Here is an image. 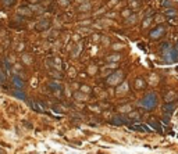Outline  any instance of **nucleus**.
<instances>
[{
    "label": "nucleus",
    "mask_w": 178,
    "mask_h": 154,
    "mask_svg": "<svg viewBox=\"0 0 178 154\" xmlns=\"http://www.w3.org/2000/svg\"><path fill=\"white\" fill-rule=\"evenodd\" d=\"M18 14L25 15V17H29L32 14V10L31 9H28V7H20V9H18Z\"/></svg>",
    "instance_id": "obj_3"
},
{
    "label": "nucleus",
    "mask_w": 178,
    "mask_h": 154,
    "mask_svg": "<svg viewBox=\"0 0 178 154\" xmlns=\"http://www.w3.org/2000/svg\"><path fill=\"white\" fill-rule=\"evenodd\" d=\"M28 1H29V3H33V4H35V3H39L41 0H28Z\"/></svg>",
    "instance_id": "obj_17"
},
{
    "label": "nucleus",
    "mask_w": 178,
    "mask_h": 154,
    "mask_svg": "<svg viewBox=\"0 0 178 154\" xmlns=\"http://www.w3.org/2000/svg\"><path fill=\"white\" fill-rule=\"evenodd\" d=\"M31 10L33 11V13H36V14H41V13H43V11H45V9H43L42 6H38V4L35 3L33 6H31Z\"/></svg>",
    "instance_id": "obj_5"
},
{
    "label": "nucleus",
    "mask_w": 178,
    "mask_h": 154,
    "mask_svg": "<svg viewBox=\"0 0 178 154\" xmlns=\"http://www.w3.org/2000/svg\"><path fill=\"white\" fill-rule=\"evenodd\" d=\"M166 14H167V15H175V11L173 10V9H170V10L166 11Z\"/></svg>",
    "instance_id": "obj_10"
},
{
    "label": "nucleus",
    "mask_w": 178,
    "mask_h": 154,
    "mask_svg": "<svg viewBox=\"0 0 178 154\" xmlns=\"http://www.w3.org/2000/svg\"><path fill=\"white\" fill-rule=\"evenodd\" d=\"M60 3H61V4H63V6H68V0H67V1H65V0H61V1H60Z\"/></svg>",
    "instance_id": "obj_16"
},
{
    "label": "nucleus",
    "mask_w": 178,
    "mask_h": 154,
    "mask_svg": "<svg viewBox=\"0 0 178 154\" xmlns=\"http://www.w3.org/2000/svg\"><path fill=\"white\" fill-rule=\"evenodd\" d=\"M88 24H91V21H89V20H85V21H81V25H88Z\"/></svg>",
    "instance_id": "obj_14"
},
{
    "label": "nucleus",
    "mask_w": 178,
    "mask_h": 154,
    "mask_svg": "<svg viewBox=\"0 0 178 154\" xmlns=\"http://www.w3.org/2000/svg\"><path fill=\"white\" fill-rule=\"evenodd\" d=\"M132 131H141V132H146L149 131V128L147 126H142V125H132V126H129Z\"/></svg>",
    "instance_id": "obj_4"
},
{
    "label": "nucleus",
    "mask_w": 178,
    "mask_h": 154,
    "mask_svg": "<svg viewBox=\"0 0 178 154\" xmlns=\"http://www.w3.org/2000/svg\"><path fill=\"white\" fill-rule=\"evenodd\" d=\"M14 83H15L17 86H22V82L20 81V79H17V78H14Z\"/></svg>",
    "instance_id": "obj_12"
},
{
    "label": "nucleus",
    "mask_w": 178,
    "mask_h": 154,
    "mask_svg": "<svg viewBox=\"0 0 178 154\" xmlns=\"http://www.w3.org/2000/svg\"><path fill=\"white\" fill-rule=\"evenodd\" d=\"M77 1H79V3H85L86 0H77Z\"/></svg>",
    "instance_id": "obj_19"
},
{
    "label": "nucleus",
    "mask_w": 178,
    "mask_h": 154,
    "mask_svg": "<svg viewBox=\"0 0 178 154\" xmlns=\"http://www.w3.org/2000/svg\"><path fill=\"white\" fill-rule=\"evenodd\" d=\"M75 97H77V99H81V100H84L85 99V96L84 94H81V93H75Z\"/></svg>",
    "instance_id": "obj_11"
},
{
    "label": "nucleus",
    "mask_w": 178,
    "mask_h": 154,
    "mask_svg": "<svg viewBox=\"0 0 178 154\" xmlns=\"http://www.w3.org/2000/svg\"><path fill=\"white\" fill-rule=\"evenodd\" d=\"M91 3H84L82 6H79L78 7V11H81V13H85V11H88V10H91Z\"/></svg>",
    "instance_id": "obj_6"
},
{
    "label": "nucleus",
    "mask_w": 178,
    "mask_h": 154,
    "mask_svg": "<svg viewBox=\"0 0 178 154\" xmlns=\"http://www.w3.org/2000/svg\"><path fill=\"white\" fill-rule=\"evenodd\" d=\"M1 3H3L4 7H11V6L15 4V0H1Z\"/></svg>",
    "instance_id": "obj_7"
},
{
    "label": "nucleus",
    "mask_w": 178,
    "mask_h": 154,
    "mask_svg": "<svg viewBox=\"0 0 178 154\" xmlns=\"http://www.w3.org/2000/svg\"><path fill=\"white\" fill-rule=\"evenodd\" d=\"M174 108V104H168V106H166V110H173Z\"/></svg>",
    "instance_id": "obj_15"
},
{
    "label": "nucleus",
    "mask_w": 178,
    "mask_h": 154,
    "mask_svg": "<svg viewBox=\"0 0 178 154\" xmlns=\"http://www.w3.org/2000/svg\"><path fill=\"white\" fill-rule=\"evenodd\" d=\"M163 32H164V29H163L161 27H157L156 29H153V31L150 32V38H152V39H157L160 35H163Z\"/></svg>",
    "instance_id": "obj_2"
},
{
    "label": "nucleus",
    "mask_w": 178,
    "mask_h": 154,
    "mask_svg": "<svg viewBox=\"0 0 178 154\" xmlns=\"http://www.w3.org/2000/svg\"><path fill=\"white\" fill-rule=\"evenodd\" d=\"M81 90H82V92H85V93H88V92H91V88H89V86H82V88H81Z\"/></svg>",
    "instance_id": "obj_9"
},
{
    "label": "nucleus",
    "mask_w": 178,
    "mask_h": 154,
    "mask_svg": "<svg viewBox=\"0 0 178 154\" xmlns=\"http://www.w3.org/2000/svg\"><path fill=\"white\" fill-rule=\"evenodd\" d=\"M121 121H124L121 117H115V118H113V119H111V123H113V125H121V123H123Z\"/></svg>",
    "instance_id": "obj_8"
},
{
    "label": "nucleus",
    "mask_w": 178,
    "mask_h": 154,
    "mask_svg": "<svg viewBox=\"0 0 178 154\" xmlns=\"http://www.w3.org/2000/svg\"><path fill=\"white\" fill-rule=\"evenodd\" d=\"M124 15H129V10H124Z\"/></svg>",
    "instance_id": "obj_18"
},
{
    "label": "nucleus",
    "mask_w": 178,
    "mask_h": 154,
    "mask_svg": "<svg viewBox=\"0 0 178 154\" xmlns=\"http://www.w3.org/2000/svg\"><path fill=\"white\" fill-rule=\"evenodd\" d=\"M15 94H17L18 97H22V99H25V94H24V93H21V92H18V90L15 92Z\"/></svg>",
    "instance_id": "obj_13"
},
{
    "label": "nucleus",
    "mask_w": 178,
    "mask_h": 154,
    "mask_svg": "<svg viewBox=\"0 0 178 154\" xmlns=\"http://www.w3.org/2000/svg\"><path fill=\"white\" fill-rule=\"evenodd\" d=\"M49 27H50V21L49 20H41L38 24H36V31L42 32V31H45V29H47Z\"/></svg>",
    "instance_id": "obj_1"
}]
</instances>
